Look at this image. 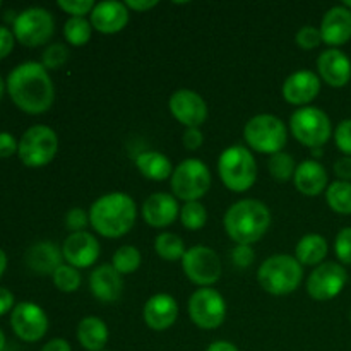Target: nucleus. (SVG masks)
<instances>
[{"label":"nucleus","mask_w":351,"mask_h":351,"mask_svg":"<svg viewBox=\"0 0 351 351\" xmlns=\"http://www.w3.org/2000/svg\"><path fill=\"white\" fill-rule=\"evenodd\" d=\"M312 154H314L315 158H319L322 154V151H321V147H317V149H312Z\"/></svg>","instance_id":"nucleus-54"},{"label":"nucleus","mask_w":351,"mask_h":351,"mask_svg":"<svg viewBox=\"0 0 351 351\" xmlns=\"http://www.w3.org/2000/svg\"><path fill=\"white\" fill-rule=\"evenodd\" d=\"M89 290L103 304H113L123 291L122 274L110 264L98 266L89 276Z\"/></svg>","instance_id":"nucleus-23"},{"label":"nucleus","mask_w":351,"mask_h":351,"mask_svg":"<svg viewBox=\"0 0 351 351\" xmlns=\"http://www.w3.org/2000/svg\"><path fill=\"white\" fill-rule=\"evenodd\" d=\"M223 225L237 245H252L269 230L271 211L257 199H242L230 206L223 218Z\"/></svg>","instance_id":"nucleus-3"},{"label":"nucleus","mask_w":351,"mask_h":351,"mask_svg":"<svg viewBox=\"0 0 351 351\" xmlns=\"http://www.w3.org/2000/svg\"><path fill=\"white\" fill-rule=\"evenodd\" d=\"M180 215L177 197L165 192H156L149 195L143 204V218L153 228H165L170 226Z\"/></svg>","instance_id":"nucleus-22"},{"label":"nucleus","mask_w":351,"mask_h":351,"mask_svg":"<svg viewBox=\"0 0 351 351\" xmlns=\"http://www.w3.org/2000/svg\"><path fill=\"white\" fill-rule=\"evenodd\" d=\"M343 5H345V7H348V9L351 10V0H346V2L343 3Z\"/></svg>","instance_id":"nucleus-55"},{"label":"nucleus","mask_w":351,"mask_h":351,"mask_svg":"<svg viewBox=\"0 0 351 351\" xmlns=\"http://www.w3.org/2000/svg\"><path fill=\"white\" fill-rule=\"evenodd\" d=\"M293 184L298 192L315 197L328 189V171L317 160H305L297 165Z\"/></svg>","instance_id":"nucleus-24"},{"label":"nucleus","mask_w":351,"mask_h":351,"mask_svg":"<svg viewBox=\"0 0 351 351\" xmlns=\"http://www.w3.org/2000/svg\"><path fill=\"white\" fill-rule=\"evenodd\" d=\"M3 348H5V335L0 329V351H3Z\"/></svg>","instance_id":"nucleus-52"},{"label":"nucleus","mask_w":351,"mask_h":351,"mask_svg":"<svg viewBox=\"0 0 351 351\" xmlns=\"http://www.w3.org/2000/svg\"><path fill=\"white\" fill-rule=\"evenodd\" d=\"M19 144L14 139L12 134L9 132H0V158H9L14 153H17Z\"/></svg>","instance_id":"nucleus-44"},{"label":"nucleus","mask_w":351,"mask_h":351,"mask_svg":"<svg viewBox=\"0 0 351 351\" xmlns=\"http://www.w3.org/2000/svg\"><path fill=\"white\" fill-rule=\"evenodd\" d=\"M189 315L197 328L213 331L225 322V298L213 288H199L189 298Z\"/></svg>","instance_id":"nucleus-11"},{"label":"nucleus","mask_w":351,"mask_h":351,"mask_svg":"<svg viewBox=\"0 0 351 351\" xmlns=\"http://www.w3.org/2000/svg\"><path fill=\"white\" fill-rule=\"evenodd\" d=\"M182 141H184V146L187 147L189 151H195L202 146V143H204V134L201 132L199 127H191V129H185Z\"/></svg>","instance_id":"nucleus-43"},{"label":"nucleus","mask_w":351,"mask_h":351,"mask_svg":"<svg viewBox=\"0 0 351 351\" xmlns=\"http://www.w3.org/2000/svg\"><path fill=\"white\" fill-rule=\"evenodd\" d=\"M62 254H64V259L67 261L69 266L75 267V269H86L98 261L99 242L95 235L88 232L71 233L64 240Z\"/></svg>","instance_id":"nucleus-16"},{"label":"nucleus","mask_w":351,"mask_h":351,"mask_svg":"<svg viewBox=\"0 0 351 351\" xmlns=\"http://www.w3.org/2000/svg\"><path fill=\"white\" fill-rule=\"evenodd\" d=\"M14 41H16V36H14L12 31L9 27L0 26V60L12 51Z\"/></svg>","instance_id":"nucleus-45"},{"label":"nucleus","mask_w":351,"mask_h":351,"mask_svg":"<svg viewBox=\"0 0 351 351\" xmlns=\"http://www.w3.org/2000/svg\"><path fill=\"white\" fill-rule=\"evenodd\" d=\"M69 48L64 43H51L50 47H47V50L41 55V65L45 69H50V71H57L60 69L65 62L69 60Z\"/></svg>","instance_id":"nucleus-36"},{"label":"nucleus","mask_w":351,"mask_h":351,"mask_svg":"<svg viewBox=\"0 0 351 351\" xmlns=\"http://www.w3.org/2000/svg\"><path fill=\"white\" fill-rule=\"evenodd\" d=\"M281 93L290 105H307L321 93V79L312 71H297L285 79Z\"/></svg>","instance_id":"nucleus-17"},{"label":"nucleus","mask_w":351,"mask_h":351,"mask_svg":"<svg viewBox=\"0 0 351 351\" xmlns=\"http://www.w3.org/2000/svg\"><path fill=\"white\" fill-rule=\"evenodd\" d=\"M0 7H2V3H0Z\"/></svg>","instance_id":"nucleus-56"},{"label":"nucleus","mask_w":351,"mask_h":351,"mask_svg":"<svg viewBox=\"0 0 351 351\" xmlns=\"http://www.w3.org/2000/svg\"><path fill=\"white\" fill-rule=\"evenodd\" d=\"M89 17H91L89 23L93 24V29L103 34H115L129 23V9L123 2L105 0V2L96 3Z\"/></svg>","instance_id":"nucleus-18"},{"label":"nucleus","mask_w":351,"mask_h":351,"mask_svg":"<svg viewBox=\"0 0 351 351\" xmlns=\"http://www.w3.org/2000/svg\"><path fill=\"white\" fill-rule=\"evenodd\" d=\"M317 71L331 88H343L351 79V60L345 51L328 48L317 58Z\"/></svg>","instance_id":"nucleus-20"},{"label":"nucleus","mask_w":351,"mask_h":351,"mask_svg":"<svg viewBox=\"0 0 351 351\" xmlns=\"http://www.w3.org/2000/svg\"><path fill=\"white\" fill-rule=\"evenodd\" d=\"M290 130L295 139L304 146L317 149L331 139V120L328 113L315 106H302L291 115Z\"/></svg>","instance_id":"nucleus-8"},{"label":"nucleus","mask_w":351,"mask_h":351,"mask_svg":"<svg viewBox=\"0 0 351 351\" xmlns=\"http://www.w3.org/2000/svg\"><path fill=\"white\" fill-rule=\"evenodd\" d=\"M326 201L338 215H351V182L336 180L328 185Z\"/></svg>","instance_id":"nucleus-29"},{"label":"nucleus","mask_w":351,"mask_h":351,"mask_svg":"<svg viewBox=\"0 0 351 351\" xmlns=\"http://www.w3.org/2000/svg\"><path fill=\"white\" fill-rule=\"evenodd\" d=\"M335 143L345 156L351 158V119L338 123L335 130Z\"/></svg>","instance_id":"nucleus-40"},{"label":"nucleus","mask_w":351,"mask_h":351,"mask_svg":"<svg viewBox=\"0 0 351 351\" xmlns=\"http://www.w3.org/2000/svg\"><path fill=\"white\" fill-rule=\"evenodd\" d=\"M348 281V273L338 263H322L307 280V293L317 302H328L338 297Z\"/></svg>","instance_id":"nucleus-13"},{"label":"nucleus","mask_w":351,"mask_h":351,"mask_svg":"<svg viewBox=\"0 0 351 351\" xmlns=\"http://www.w3.org/2000/svg\"><path fill=\"white\" fill-rule=\"evenodd\" d=\"M3 91H5V82H3V79L0 77V99H2Z\"/></svg>","instance_id":"nucleus-53"},{"label":"nucleus","mask_w":351,"mask_h":351,"mask_svg":"<svg viewBox=\"0 0 351 351\" xmlns=\"http://www.w3.org/2000/svg\"><path fill=\"white\" fill-rule=\"evenodd\" d=\"M93 34V24L86 17H71L64 24V36L72 47H84Z\"/></svg>","instance_id":"nucleus-31"},{"label":"nucleus","mask_w":351,"mask_h":351,"mask_svg":"<svg viewBox=\"0 0 351 351\" xmlns=\"http://www.w3.org/2000/svg\"><path fill=\"white\" fill-rule=\"evenodd\" d=\"M154 250L161 259L168 261V263L182 261L187 252L184 240L175 233H160L154 240Z\"/></svg>","instance_id":"nucleus-30"},{"label":"nucleus","mask_w":351,"mask_h":351,"mask_svg":"<svg viewBox=\"0 0 351 351\" xmlns=\"http://www.w3.org/2000/svg\"><path fill=\"white\" fill-rule=\"evenodd\" d=\"M7 91L14 105L29 115H41L53 105L55 88L47 69L38 62H24L7 77Z\"/></svg>","instance_id":"nucleus-1"},{"label":"nucleus","mask_w":351,"mask_h":351,"mask_svg":"<svg viewBox=\"0 0 351 351\" xmlns=\"http://www.w3.org/2000/svg\"><path fill=\"white\" fill-rule=\"evenodd\" d=\"M10 326L17 338L26 343H34L47 335L48 317L40 305L33 302H21L12 308Z\"/></svg>","instance_id":"nucleus-14"},{"label":"nucleus","mask_w":351,"mask_h":351,"mask_svg":"<svg viewBox=\"0 0 351 351\" xmlns=\"http://www.w3.org/2000/svg\"><path fill=\"white\" fill-rule=\"evenodd\" d=\"M14 307V295L7 288L0 287V315L7 314Z\"/></svg>","instance_id":"nucleus-47"},{"label":"nucleus","mask_w":351,"mask_h":351,"mask_svg":"<svg viewBox=\"0 0 351 351\" xmlns=\"http://www.w3.org/2000/svg\"><path fill=\"white\" fill-rule=\"evenodd\" d=\"M5 269H7V256L5 252L0 249V278H2V274L5 273Z\"/></svg>","instance_id":"nucleus-51"},{"label":"nucleus","mask_w":351,"mask_h":351,"mask_svg":"<svg viewBox=\"0 0 351 351\" xmlns=\"http://www.w3.org/2000/svg\"><path fill=\"white\" fill-rule=\"evenodd\" d=\"M206 351H239V348L230 341H215L208 346Z\"/></svg>","instance_id":"nucleus-50"},{"label":"nucleus","mask_w":351,"mask_h":351,"mask_svg":"<svg viewBox=\"0 0 351 351\" xmlns=\"http://www.w3.org/2000/svg\"><path fill=\"white\" fill-rule=\"evenodd\" d=\"M88 225H91V223H89V213H86L84 209L74 208L65 215V226H67L72 233L84 232Z\"/></svg>","instance_id":"nucleus-41"},{"label":"nucleus","mask_w":351,"mask_h":351,"mask_svg":"<svg viewBox=\"0 0 351 351\" xmlns=\"http://www.w3.org/2000/svg\"><path fill=\"white\" fill-rule=\"evenodd\" d=\"M136 167L143 177L154 182H163L173 175L171 161L168 160V156H165L163 153H158V151H144V153L137 154Z\"/></svg>","instance_id":"nucleus-27"},{"label":"nucleus","mask_w":351,"mask_h":351,"mask_svg":"<svg viewBox=\"0 0 351 351\" xmlns=\"http://www.w3.org/2000/svg\"><path fill=\"white\" fill-rule=\"evenodd\" d=\"M137 208L130 195L112 192L101 195L89 209V223L96 233L106 239H120L136 225Z\"/></svg>","instance_id":"nucleus-2"},{"label":"nucleus","mask_w":351,"mask_h":351,"mask_svg":"<svg viewBox=\"0 0 351 351\" xmlns=\"http://www.w3.org/2000/svg\"><path fill=\"white\" fill-rule=\"evenodd\" d=\"M182 269L192 283L208 288L221 278V261L209 247L195 245L185 252Z\"/></svg>","instance_id":"nucleus-12"},{"label":"nucleus","mask_w":351,"mask_h":351,"mask_svg":"<svg viewBox=\"0 0 351 351\" xmlns=\"http://www.w3.org/2000/svg\"><path fill=\"white\" fill-rule=\"evenodd\" d=\"M141 252L134 245H123L120 249H117V252L113 254L112 266L119 271L120 274H130L134 271L139 269L141 266Z\"/></svg>","instance_id":"nucleus-33"},{"label":"nucleus","mask_w":351,"mask_h":351,"mask_svg":"<svg viewBox=\"0 0 351 351\" xmlns=\"http://www.w3.org/2000/svg\"><path fill=\"white\" fill-rule=\"evenodd\" d=\"M41 351H72V348H71V345L65 341V339L55 338V339H51V341H48L47 345L41 348Z\"/></svg>","instance_id":"nucleus-49"},{"label":"nucleus","mask_w":351,"mask_h":351,"mask_svg":"<svg viewBox=\"0 0 351 351\" xmlns=\"http://www.w3.org/2000/svg\"><path fill=\"white\" fill-rule=\"evenodd\" d=\"M180 221L187 230H201L208 221V211L199 201L185 202L180 209Z\"/></svg>","instance_id":"nucleus-34"},{"label":"nucleus","mask_w":351,"mask_h":351,"mask_svg":"<svg viewBox=\"0 0 351 351\" xmlns=\"http://www.w3.org/2000/svg\"><path fill=\"white\" fill-rule=\"evenodd\" d=\"M218 171L223 185L232 192H245L256 184L257 163L252 151L245 146H230L219 154Z\"/></svg>","instance_id":"nucleus-5"},{"label":"nucleus","mask_w":351,"mask_h":351,"mask_svg":"<svg viewBox=\"0 0 351 351\" xmlns=\"http://www.w3.org/2000/svg\"><path fill=\"white\" fill-rule=\"evenodd\" d=\"M267 165H269L271 177H273L276 182L293 180L295 170H297V163H295L291 154L285 153V151L273 154V156L269 158V163Z\"/></svg>","instance_id":"nucleus-32"},{"label":"nucleus","mask_w":351,"mask_h":351,"mask_svg":"<svg viewBox=\"0 0 351 351\" xmlns=\"http://www.w3.org/2000/svg\"><path fill=\"white\" fill-rule=\"evenodd\" d=\"M26 264L31 271L38 274H53L62 266L64 254L62 249L53 242H36L27 249Z\"/></svg>","instance_id":"nucleus-25"},{"label":"nucleus","mask_w":351,"mask_h":351,"mask_svg":"<svg viewBox=\"0 0 351 351\" xmlns=\"http://www.w3.org/2000/svg\"><path fill=\"white\" fill-rule=\"evenodd\" d=\"M170 185L177 199L185 202L199 201L208 194L211 187V171L204 161L197 158H187L177 165L170 178Z\"/></svg>","instance_id":"nucleus-7"},{"label":"nucleus","mask_w":351,"mask_h":351,"mask_svg":"<svg viewBox=\"0 0 351 351\" xmlns=\"http://www.w3.org/2000/svg\"><path fill=\"white\" fill-rule=\"evenodd\" d=\"M12 33L24 47H41L55 33V19L43 7H29L17 14L14 19Z\"/></svg>","instance_id":"nucleus-10"},{"label":"nucleus","mask_w":351,"mask_h":351,"mask_svg":"<svg viewBox=\"0 0 351 351\" xmlns=\"http://www.w3.org/2000/svg\"><path fill=\"white\" fill-rule=\"evenodd\" d=\"M322 43L336 48L351 40V10L345 5L331 7L321 23Z\"/></svg>","instance_id":"nucleus-21"},{"label":"nucleus","mask_w":351,"mask_h":351,"mask_svg":"<svg viewBox=\"0 0 351 351\" xmlns=\"http://www.w3.org/2000/svg\"><path fill=\"white\" fill-rule=\"evenodd\" d=\"M243 137L250 149L273 156V154L281 153L287 146L288 132L283 120L278 119L276 115L261 113L245 123Z\"/></svg>","instance_id":"nucleus-6"},{"label":"nucleus","mask_w":351,"mask_h":351,"mask_svg":"<svg viewBox=\"0 0 351 351\" xmlns=\"http://www.w3.org/2000/svg\"><path fill=\"white\" fill-rule=\"evenodd\" d=\"M58 151V137L47 125H33L23 134L19 141V160L29 168L47 167Z\"/></svg>","instance_id":"nucleus-9"},{"label":"nucleus","mask_w":351,"mask_h":351,"mask_svg":"<svg viewBox=\"0 0 351 351\" xmlns=\"http://www.w3.org/2000/svg\"><path fill=\"white\" fill-rule=\"evenodd\" d=\"M57 5L72 17H84L86 14H91L96 3L93 0H58Z\"/></svg>","instance_id":"nucleus-39"},{"label":"nucleus","mask_w":351,"mask_h":351,"mask_svg":"<svg viewBox=\"0 0 351 351\" xmlns=\"http://www.w3.org/2000/svg\"><path fill=\"white\" fill-rule=\"evenodd\" d=\"M127 9H132L136 12H146V10L153 9V7L158 5L156 0H129L125 2Z\"/></svg>","instance_id":"nucleus-48"},{"label":"nucleus","mask_w":351,"mask_h":351,"mask_svg":"<svg viewBox=\"0 0 351 351\" xmlns=\"http://www.w3.org/2000/svg\"><path fill=\"white\" fill-rule=\"evenodd\" d=\"M232 261L239 267H249L256 261V252L250 245H237L232 250Z\"/></svg>","instance_id":"nucleus-42"},{"label":"nucleus","mask_w":351,"mask_h":351,"mask_svg":"<svg viewBox=\"0 0 351 351\" xmlns=\"http://www.w3.org/2000/svg\"><path fill=\"white\" fill-rule=\"evenodd\" d=\"M335 252L338 261H341L343 264H351V226L339 230L336 235Z\"/></svg>","instance_id":"nucleus-38"},{"label":"nucleus","mask_w":351,"mask_h":351,"mask_svg":"<svg viewBox=\"0 0 351 351\" xmlns=\"http://www.w3.org/2000/svg\"><path fill=\"white\" fill-rule=\"evenodd\" d=\"M53 283L64 293H74L81 287V273L69 264H62L53 274Z\"/></svg>","instance_id":"nucleus-35"},{"label":"nucleus","mask_w":351,"mask_h":351,"mask_svg":"<svg viewBox=\"0 0 351 351\" xmlns=\"http://www.w3.org/2000/svg\"><path fill=\"white\" fill-rule=\"evenodd\" d=\"M295 41L300 48L304 50H312V48H317L319 45L322 43V34L319 27L314 26H304L298 29L297 36H295Z\"/></svg>","instance_id":"nucleus-37"},{"label":"nucleus","mask_w":351,"mask_h":351,"mask_svg":"<svg viewBox=\"0 0 351 351\" xmlns=\"http://www.w3.org/2000/svg\"><path fill=\"white\" fill-rule=\"evenodd\" d=\"M335 173L339 180L351 182V158L343 156L335 163Z\"/></svg>","instance_id":"nucleus-46"},{"label":"nucleus","mask_w":351,"mask_h":351,"mask_svg":"<svg viewBox=\"0 0 351 351\" xmlns=\"http://www.w3.org/2000/svg\"><path fill=\"white\" fill-rule=\"evenodd\" d=\"M326 256H328V240L317 233L302 237L295 247V259L302 266H321Z\"/></svg>","instance_id":"nucleus-28"},{"label":"nucleus","mask_w":351,"mask_h":351,"mask_svg":"<svg viewBox=\"0 0 351 351\" xmlns=\"http://www.w3.org/2000/svg\"><path fill=\"white\" fill-rule=\"evenodd\" d=\"M143 317L147 328L153 329V331H167L177 322V300L168 293L153 295L144 305Z\"/></svg>","instance_id":"nucleus-19"},{"label":"nucleus","mask_w":351,"mask_h":351,"mask_svg":"<svg viewBox=\"0 0 351 351\" xmlns=\"http://www.w3.org/2000/svg\"><path fill=\"white\" fill-rule=\"evenodd\" d=\"M108 326L95 315L84 317L77 326L79 343L88 351H101L108 343Z\"/></svg>","instance_id":"nucleus-26"},{"label":"nucleus","mask_w":351,"mask_h":351,"mask_svg":"<svg viewBox=\"0 0 351 351\" xmlns=\"http://www.w3.org/2000/svg\"><path fill=\"white\" fill-rule=\"evenodd\" d=\"M304 269L302 264L288 254H276L271 256L261 264L257 271V281L261 287L271 295L283 297L290 295L300 287Z\"/></svg>","instance_id":"nucleus-4"},{"label":"nucleus","mask_w":351,"mask_h":351,"mask_svg":"<svg viewBox=\"0 0 351 351\" xmlns=\"http://www.w3.org/2000/svg\"><path fill=\"white\" fill-rule=\"evenodd\" d=\"M170 112L187 129L201 127L208 119V103L192 89H178L170 96Z\"/></svg>","instance_id":"nucleus-15"}]
</instances>
